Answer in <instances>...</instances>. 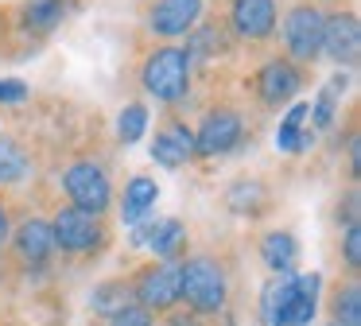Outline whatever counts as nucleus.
<instances>
[{"label":"nucleus","instance_id":"obj_26","mask_svg":"<svg viewBox=\"0 0 361 326\" xmlns=\"http://www.w3.org/2000/svg\"><path fill=\"white\" fill-rule=\"evenodd\" d=\"M109 326H152V315L144 307H121V310H113V318H109Z\"/></svg>","mask_w":361,"mask_h":326},{"label":"nucleus","instance_id":"obj_15","mask_svg":"<svg viewBox=\"0 0 361 326\" xmlns=\"http://www.w3.org/2000/svg\"><path fill=\"white\" fill-rule=\"evenodd\" d=\"M319 284L314 276H291V295H288V326H311L314 307H319Z\"/></svg>","mask_w":361,"mask_h":326},{"label":"nucleus","instance_id":"obj_5","mask_svg":"<svg viewBox=\"0 0 361 326\" xmlns=\"http://www.w3.org/2000/svg\"><path fill=\"white\" fill-rule=\"evenodd\" d=\"M136 307L144 310H167L179 303V264H159V268H144L133 284Z\"/></svg>","mask_w":361,"mask_h":326},{"label":"nucleus","instance_id":"obj_31","mask_svg":"<svg viewBox=\"0 0 361 326\" xmlns=\"http://www.w3.org/2000/svg\"><path fill=\"white\" fill-rule=\"evenodd\" d=\"M4 241H8V210L0 206V245H4Z\"/></svg>","mask_w":361,"mask_h":326},{"label":"nucleus","instance_id":"obj_28","mask_svg":"<svg viewBox=\"0 0 361 326\" xmlns=\"http://www.w3.org/2000/svg\"><path fill=\"white\" fill-rule=\"evenodd\" d=\"M345 264L350 268L361 264V225H345Z\"/></svg>","mask_w":361,"mask_h":326},{"label":"nucleus","instance_id":"obj_32","mask_svg":"<svg viewBox=\"0 0 361 326\" xmlns=\"http://www.w3.org/2000/svg\"><path fill=\"white\" fill-rule=\"evenodd\" d=\"M330 326H338V322H330Z\"/></svg>","mask_w":361,"mask_h":326},{"label":"nucleus","instance_id":"obj_22","mask_svg":"<svg viewBox=\"0 0 361 326\" xmlns=\"http://www.w3.org/2000/svg\"><path fill=\"white\" fill-rule=\"evenodd\" d=\"M342 90H345V74H334L326 85H322L314 109H307V116L314 121V128H330V124H334V109H338V93Z\"/></svg>","mask_w":361,"mask_h":326},{"label":"nucleus","instance_id":"obj_18","mask_svg":"<svg viewBox=\"0 0 361 326\" xmlns=\"http://www.w3.org/2000/svg\"><path fill=\"white\" fill-rule=\"evenodd\" d=\"M288 295H291V276H280L264 287V295H260L264 326H288Z\"/></svg>","mask_w":361,"mask_h":326},{"label":"nucleus","instance_id":"obj_29","mask_svg":"<svg viewBox=\"0 0 361 326\" xmlns=\"http://www.w3.org/2000/svg\"><path fill=\"white\" fill-rule=\"evenodd\" d=\"M350 171H353V175L361 171V140H357V132L350 136Z\"/></svg>","mask_w":361,"mask_h":326},{"label":"nucleus","instance_id":"obj_23","mask_svg":"<svg viewBox=\"0 0 361 326\" xmlns=\"http://www.w3.org/2000/svg\"><path fill=\"white\" fill-rule=\"evenodd\" d=\"M334 315H338V326H361V287L357 284H345L334 295Z\"/></svg>","mask_w":361,"mask_h":326},{"label":"nucleus","instance_id":"obj_25","mask_svg":"<svg viewBox=\"0 0 361 326\" xmlns=\"http://www.w3.org/2000/svg\"><path fill=\"white\" fill-rule=\"evenodd\" d=\"M218 35H221V28H202V31H195V35H190V47H187L183 54L195 62V59H202V54H210L214 47L221 51V39H218Z\"/></svg>","mask_w":361,"mask_h":326},{"label":"nucleus","instance_id":"obj_30","mask_svg":"<svg viewBox=\"0 0 361 326\" xmlns=\"http://www.w3.org/2000/svg\"><path fill=\"white\" fill-rule=\"evenodd\" d=\"M164 326H198V315H187V310H179V315H167Z\"/></svg>","mask_w":361,"mask_h":326},{"label":"nucleus","instance_id":"obj_24","mask_svg":"<svg viewBox=\"0 0 361 326\" xmlns=\"http://www.w3.org/2000/svg\"><path fill=\"white\" fill-rule=\"evenodd\" d=\"M144 128H148V109L144 105H125V113L117 116V136L125 140V144H136V140L144 136Z\"/></svg>","mask_w":361,"mask_h":326},{"label":"nucleus","instance_id":"obj_9","mask_svg":"<svg viewBox=\"0 0 361 326\" xmlns=\"http://www.w3.org/2000/svg\"><path fill=\"white\" fill-rule=\"evenodd\" d=\"M198 16H202V0H159L148 23L156 35H187Z\"/></svg>","mask_w":361,"mask_h":326},{"label":"nucleus","instance_id":"obj_20","mask_svg":"<svg viewBox=\"0 0 361 326\" xmlns=\"http://www.w3.org/2000/svg\"><path fill=\"white\" fill-rule=\"evenodd\" d=\"M63 12H66V0H27L24 4V31L43 35V31H51L63 20Z\"/></svg>","mask_w":361,"mask_h":326},{"label":"nucleus","instance_id":"obj_2","mask_svg":"<svg viewBox=\"0 0 361 326\" xmlns=\"http://www.w3.org/2000/svg\"><path fill=\"white\" fill-rule=\"evenodd\" d=\"M226 272L206 256L179 268V299H187L198 315H218L226 307Z\"/></svg>","mask_w":361,"mask_h":326},{"label":"nucleus","instance_id":"obj_19","mask_svg":"<svg viewBox=\"0 0 361 326\" xmlns=\"http://www.w3.org/2000/svg\"><path fill=\"white\" fill-rule=\"evenodd\" d=\"M27 171H32V159H27V152H24V147H20L12 136H4V132H0V186L20 183Z\"/></svg>","mask_w":361,"mask_h":326},{"label":"nucleus","instance_id":"obj_6","mask_svg":"<svg viewBox=\"0 0 361 326\" xmlns=\"http://www.w3.org/2000/svg\"><path fill=\"white\" fill-rule=\"evenodd\" d=\"M322 20L326 16L319 8H307V4L288 12V20H283V43H288V51L299 62H311L322 51Z\"/></svg>","mask_w":361,"mask_h":326},{"label":"nucleus","instance_id":"obj_27","mask_svg":"<svg viewBox=\"0 0 361 326\" xmlns=\"http://www.w3.org/2000/svg\"><path fill=\"white\" fill-rule=\"evenodd\" d=\"M27 97V82L20 78H0V105H20Z\"/></svg>","mask_w":361,"mask_h":326},{"label":"nucleus","instance_id":"obj_12","mask_svg":"<svg viewBox=\"0 0 361 326\" xmlns=\"http://www.w3.org/2000/svg\"><path fill=\"white\" fill-rule=\"evenodd\" d=\"M152 159H159L164 167H179V163L195 159V132L187 124H167L156 140H152Z\"/></svg>","mask_w":361,"mask_h":326},{"label":"nucleus","instance_id":"obj_14","mask_svg":"<svg viewBox=\"0 0 361 326\" xmlns=\"http://www.w3.org/2000/svg\"><path fill=\"white\" fill-rule=\"evenodd\" d=\"M136 241H144L152 253L171 264L175 256L183 253V245H187V229H183V222H175V217H164V222H148V229L136 233Z\"/></svg>","mask_w":361,"mask_h":326},{"label":"nucleus","instance_id":"obj_17","mask_svg":"<svg viewBox=\"0 0 361 326\" xmlns=\"http://www.w3.org/2000/svg\"><path fill=\"white\" fill-rule=\"evenodd\" d=\"M260 256H264V264L276 272V276H288V268L295 264V256H299V245H295L291 233L276 229V233H268V237L260 241Z\"/></svg>","mask_w":361,"mask_h":326},{"label":"nucleus","instance_id":"obj_10","mask_svg":"<svg viewBox=\"0 0 361 326\" xmlns=\"http://www.w3.org/2000/svg\"><path fill=\"white\" fill-rule=\"evenodd\" d=\"M233 31L245 39H264L276 28V0H233Z\"/></svg>","mask_w":361,"mask_h":326},{"label":"nucleus","instance_id":"obj_21","mask_svg":"<svg viewBox=\"0 0 361 326\" xmlns=\"http://www.w3.org/2000/svg\"><path fill=\"white\" fill-rule=\"evenodd\" d=\"M307 109H311V105H303V101L288 109V116H283L280 132H276V147H283V152H303V147L311 144V136H307V132H303Z\"/></svg>","mask_w":361,"mask_h":326},{"label":"nucleus","instance_id":"obj_8","mask_svg":"<svg viewBox=\"0 0 361 326\" xmlns=\"http://www.w3.org/2000/svg\"><path fill=\"white\" fill-rule=\"evenodd\" d=\"M241 116L233 109H214V113L202 116L195 132V155H221L241 140Z\"/></svg>","mask_w":361,"mask_h":326},{"label":"nucleus","instance_id":"obj_11","mask_svg":"<svg viewBox=\"0 0 361 326\" xmlns=\"http://www.w3.org/2000/svg\"><path fill=\"white\" fill-rule=\"evenodd\" d=\"M260 97L268 101V105H283V101H291L299 93V85H303V78H299V70L291 66V62L283 59H272L264 70H260Z\"/></svg>","mask_w":361,"mask_h":326},{"label":"nucleus","instance_id":"obj_4","mask_svg":"<svg viewBox=\"0 0 361 326\" xmlns=\"http://www.w3.org/2000/svg\"><path fill=\"white\" fill-rule=\"evenodd\" d=\"M51 237H55V248H63V253H90L105 241V225L97 214L66 206L51 217Z\"/></svg>","mask_w":361,"mask_h":326},{"label":"nucleus","instance_id":"obj_1","mask_svg":"<svg viewBox=\"0 0 361 326\" xmlns=\"http://www.w3.org/2000/svg\"><path fill=\"white\" fill-rule=\"evenodd\" d=\"M140 78H144V90H148L152 97L175 105V101H183L190 90V59L179 47H159V51L148 54Z\"/></svg>","mask_w":361,"mask_h":326},{"label":"nucleus","instance_id":"obj_3","mask_svg":"<svg viewBox=\"0 0 361 326\" xmlns=\"http://www.w3.org/2000/svg\"><path fill=\"white\" fill-rule=\"evenodd\" d=\"M63 191H66V198H71L74 210H86V214H97V217H102V210L113 202L109 175H105L97 163H90V159L74 163V167L66 171V175H63Z\"/></svg>","mask_w":361,"mask_h":326},{"label":"nucleus","instance_id":"obj_16","mask_svg":"<svg viewBox=\"0 0 361 326\" xmlns=\"http://www.w3.org/2000/svg\"><path fill=\"white\" fill-rule=\"evenodd\" d=\"M156 194H159V186L152 183L148 175L128 179V186H125V206H121V217H125V225H140L144 217H148V210L156 206Z\"/></svg>","mask_w":361,"mask_h":326},{"label":"nucleus","instance_id":"obj_13","mask_svg":"<svg viewBox=\"0 0 361 326\" xmlns=\"http://www.w3.org/2000/svg\"><path fill=\"white\" fill-rule=\"evenodd\" d=\"M16 253L24 264H32V268H39V264H47V256L55 253V237H51V222H43V217H32V222L20 225L16 233Z\"/></svg>","mask_w":361,"mask_h":326},{"label":"nucleus","instance_id":"obj_7","mask_svg":"<svg viewBox=\"0 0 361 326\" xmlns=\"http://www.w3.org/2000/svg\"><path fill=\"white\" fill-rule=\"evenodd\" d=\"M322 51L338 62V66H353L361 54V28L353 12H334L322 20Z\"/></svg>","mask_w":361,"mask_h":326}]
</instances>
